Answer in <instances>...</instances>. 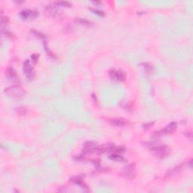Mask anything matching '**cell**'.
<instances>
[{
	"label": "cell",
	"mask_w": 193,
	"mask_h": 193,
	"mask_svg": "<svg viewBox=\"0 0 193 193\" xmlns=\"http://www.w3.org/2000/svg\"><path fill=\"white\" fill-rule=\"evenodd\" d=\"M71 180H72V182H73L74 183L77 184V185H79L80 186H82V188H83V189L86 188L85 186L83 184L82 179L80 177H73L72 179H71Z\"/></svg>",
	"instance_id": "12"
},
{
	"label": "cell",
	"mask_w": 193,
	"mask_h": 193,
	"mask_svg": "<svg viewBox=\"0 0 193 193\" xmlns=\"http://www.w3.org/2000/svg\"><path fill=\"white\" fill-rule=\"evenodd\" d=\"M17 112L21 115H26V113H27V111H26V108L19 107V108H17Z\"/></svg>",
	"instance_id": "15"
},
{
	"label": "cell",
	"mask_w": 193,
	"mask_h": 193,
	"mask_svg": "<svg viewBox=\"0 0 193 193\" xmlns=\"http://www.w3.org/2000/svg\"><path fill=\"white\" fill-rule=\"evenodd\" d=\"M54 5H58V6H67V7H69L70 6V3L69 2H54Z\"/></svg>",
	"instance_id": "16"
},
{
	"label": "cell",
	"mask_w": 193,
	"mask_h": 193,
	"mask_svg": "<svg viewBox=\"0 0 193 193\" xmlns=\"http://www.w3.org/2000/svg\"><path fill=\"white\" fill-rule=\"evenodd\" d=\"M110 158H111V159L113 161H116V162H122V161H124V158H123L122 156L115 154V153L110 155Z\"/></svg>",
	"instance_id": "13"
},
{
	"label": "cell",
	"mask_w": 193,
	"mask_h": 193,
	"mask_svg": "<svg viewBox=\"0 0 193 193\" xmlns=\"http://www.w3.org/2000/svg\"><path fill=\"white\" fill-rule=\"evenodd\" d=\"M23 69H24L25 76L28 78V80L33 79L34 77V70L33 68L30 65L29 60H26V61L23 64Z\"/></svg>",
	"instance_id": "3"
},
{
	"label": "cell",
	"mask_w": 193,
	"mask_h": 193,
	"mask_svg": "<svg viewBox=\"0 0 193 193\" xmlns=\"http://www.w3.org/2000/svg\"><path fill=\"white\" fill-rule=\"evenodd\" d=\"M180 168H181V167H174V168L171 169V171H168V174L169 175H167V176H169V177L174 176L175 174H178V173L180 172Z\"/></svg>",
	"instance_id": "14"
},
{
	"label": "cell",
	"mask_w": 193,
	"mask_h": 193,
	"mask_svg": "<svg viewBox=\"0 0 193 193\" xmlns=\"http://www.w3.org/2000/svg\"><path fill=\"white\" fill-rule=\"evenodd\" d=\"M109 122H110L112 126L115 127H122L127 124L126 120H125V119H111L109 120Z\"/></svg>",
	"instance_id": "10"
},
{
	"label": "cell",
	"mask_w": 193,
	"mask_h": 193,
	"mask_svg": "<svg viewBox=\"0 0 193 193\" xmlns=\"http://www.w3.org/2000/svg\"><path fill=\"white\" fill-rule=\"evenodd\" d=\"M5 92L11 98L15 100L22 99L26 94L24 89L20 85H13V86L7 87L5 90Z\"/></svg>",
	"instance_id": "1"
},
{
	"label": "cell",
	"mask_w": 193,
	"mask_h": 193,
	"mask_svg": "<svg viewBox=\"0 0 193 193\" xmlns=\"http://www.w3.org/2000/svg\"><path fill=\"white\" fill-rule=\"evenodd\" d=\"M153 123H149V124H146V125H144V126H146V127H144V128H149L150 126L152 125H153Z\"/></svg>",
	"instance_id": "19"
},
{
	"label": "cell",
	"mask_w": 193,
	"mask_h": 193,
	"mask_svg": "<svg viewBox=\"0 0 193 193\" xmlns=\"http://www.w3.org/2000/svg\"><path fill=\"white\" fill-rule=\"evenodd\" d=\"M151 149L161 158H165L169 154V148L165 145H155L152 146Z\"/></svg>",
	"instance_id": "2"
},
{
	"label": "cell",
	"mask_w": 193,
	"mask_h": 193,
	"mask_svg": "<svg viewBox=\"0 0 193 193\" xmlns=\"http://www.w3.org/2000/svg\"><path fill=\"white\" fill-rule=\"evenodd\" d=\"M98 146L96 143L93 141H87L83 145V151L86 153H91L96 152L97 153Z\"/></svg>",
	"instance_id": "6"
},
{
	"label": "cell",
	"mask_w": 193,
	"mask_h": 193,
	"mask_svg": "<svg viewBox=\"0 0 193 193\" xmlns=\"http://www.w3.org/2000/svg\"><path fill=\"white\" fill-rule=\"evenodd\" d=\"M90 10H92L94 14H96V15H99V16H103V15H104L103 12H101V11L94 9V8H90Z\"/></svg>",
	"instance_id": "17"
},
{
	"label": "cell",
	"mask_w": 193,
	"mask_h": 193,
	"mask_svg": "<svg viewBox=\"0 0 193 193\" xmlns=\"http://www.w3.org/2000/svg\"><path fill=\"white\" fill-rule=\"evenodd\" d=\"M5 75H6L8 80H10L13 83H17V82H20L19 76H17V73H16V71L13 68L8 67L6 69V71H5Z\"/></svg>",
	"instance_id": "5"
},
{
	"label": "cell",
	"mask_w": 193,
	"mask_h": 193,
	"mask_svg": "<svg viewBox=\"0 0 193 193\" xmlns=\"http://www.w3.org/2000/svg\"><path fill=\"white\" fill-rule=\"evenodd\" d=\"M20 15L23 19L27 20V19H34L38 17L39 13L37 11H33V10H24L20 13Z\"/></svg>",
	"instance_id": "7"
},
{
	"label": "cell",
	"mask_w": 193,
	"mask_h": 193,
	"mask_svg": "<svg viewBox=\"0 0 193 193\" xmlns=\"http://www.w3.org/2000/svg\"><path fill=\"white\" fill-rule=\"evenodd\" d=\"M110 76L112 79L117 80V81L123 82L125 80V73L122 70H115L112 69L110 71Z\"/></svg>",
	"instance_id": "4"
},
{
	"label": "cell",
	"mask_w": 193,
	"mask_h": 193,
	"mask_svg": "<svg viewBox=\"0 0 193 193\" xmlns=\"http://www.w3.org/2000/svg\"><path fill=\"white\" fill-rule=\"evenodd\" d=\"M31 59L34 63H36L37 60H38V59H39V54H33L31 56Z\"/></svg>",
	"instance_id": "18"
},
{
	"label": "cell",
	"mask_w": 193,
	"mask_h": 193,
	"mask_svg": "<svg viewBox=\"0 0 193 193\" xmlns=\"http://www.w3.org/2000/svg\"><path fill=\"white\" fill-rule=\"evenodd\" d=\"M122 176L125 177L128 179H133L135 177V167L134 164H130V165L127 167L123 171Z\"/></svg>",
	"instance_id": "9"
},
{
	"label": "cell",
	"mask_w": 193,
	"mask_h": 193,
	"mask_svg": "<svg viewBox=\"0 0 193 193\" xmlns=\"http://www.w3.org/2000/svg\"><path fill=\"white\" fill-rule=\"evenodd\" d=\"M139 66L144 70V72L146 73H152L153 72V69H154L153 66L149 63H142Z\"/></svg>",
	"instance_id": "11"
},
{
	"label": "cell",
	"mask_w": 193,
	"mask_h": 193,
	"mask_svg": "<svg viewBox=\"0 0 193 193\" xmlns=\"http://www.w3.org/2000/svg\"><path fill=\"white\" fill-rule=\"evenodd\" d=\"M177 128V123L176 122H171L169 125H167L165 128H164L162 131L160 132H155V134L156 135V137L162 134H171L172 132H174Z\"/></svg>",
	"instance_id": "8"
}]
</instances>
